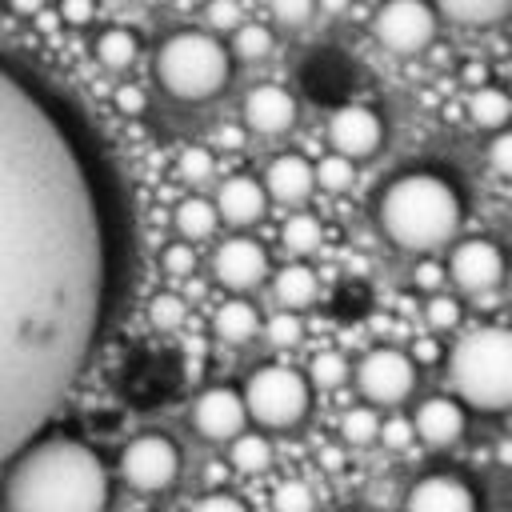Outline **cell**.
I'll use <instances>...</instances> for the list:
<instances>
[{
    "label": "cell",
    "mask_w": 512,
    "mask_h": 512,
    "mask_svg": "<svg viewBox=\"0 0 512 512\" xmlns=\"http://www.w3.org/2000/svg\"><path fill=\"white\" fill-rule=\"evenodd\" d=\"M112 288V216L60 100L0 56V468L80 384Z\"/></svg>",
    "instance_id": "cell-1"
},
{
    "label": "cell",
    "mask_w": 512,
    "mask_h": 512,
    "mask_svg": "<svg viewBox=\"0 0 512 512\" xmlns=\"http://www.w3.org/2000/svg\"><path fill=\"white\" fill-rule=\"evenodd\" d=\"M112 496L108 468L76 436H36L8 460L4 508L8 512H104Z\"/></svg>",
    "instance_id": "cell-2"
},
{
    "label": "cell",
    "mask_w": 512,
    "mask_h": 512,
    "mask_svg": "<svg viewBox=\"0 0 512 512\" xmlns=\"http://www.w3.org/2000/svg\"><path fill=\"white\" fill-rule=\"evenodd\" d=\"M464 220L460 192L436 172L396 176L376 200L380 232L404 252H436L444 248Z\"/></svg>",
    "instance_id": "cell-3"
},
{
    "label": "cell",
    "mask_w": 512,
    "mask_h": 512,
    "mask_svg": "<svg viewBox=\"0 0 512 512\" xmlns=\"http://www.w3.org/2000/svg\"><path fill=\"white\" fill-rule=\"evenodd\" d=\"M448 380L456 404L480 412H504L512 404V336L504 324H480L448 352Z\"/></svg>",
    "instance_id": "cell-4"
},
{
    "label": "cell",
    "mask_w": 512,
    "mask_h": 512,
    "mask_svg": "<svg viewBox=\"0 0 512 512\" xmlns=\"http://www.w3.org/2000/svg\"><path fill=\"white\" fill-rule=\"evenodd\" d=\"M232 80L228 44L204 28H180L156 48V84L176 100H212Z\"/></svg>",
    "instance_id": "cell-5"
},
{
    "label": "cell",
    "mask_w": 512,
    "mask_h": 512,
    "mask_svg": "<svg viewBox=\"0 0 512 512\" xmlns=\"http://www.w3.org/2000/svg\"><path fill=\"white\" fill-rule=\"evenodd\" d=\"M244 412L260 428H292L308 416L312 388L308 380L288 364H264L244 380Z\"/></svg>",
    "instance_id": "cell-6"
},
{
    "label": "cell",
    "mask_w": 512,
    "mask_h": 512,
    "mask_svg": "<svg viewBox=\"0 0 512 512\" xmlns=\"http://www.w3.org/2000/svg\"><path fill=\"white\" fill-rule=\"evenodd\" d=\"M356 388L368 404L380 408H396L412 396L416 388V364L400 352V348H372L360 364H356Z\"/></svg>",
    "instance_id": "cell-7"
},
{
    "label": "cell",
    "mask_w": 512,
    "mask_h": 512,
    "mask_svg": "<svg viewBox=\"0 0 512 512\" xmlns=\"http://www.w3.org/2000/svg\"><path fill=\"white\" fill-rule=\"evenodd\" d=\"M120 472L136 492H164L180 476V448L160 432H144L120 452Z\"/></svg>",
    "instance_id": "cell-8"
},
{
    "label": "cell",
    "mask_w": 512,
    "mask_h": 512,
    "mask_svg": "<svg viewBox=\"0 0 512 512\" xmlns=\"http://www.w3.org/2000/svg\"><path fill=\"white\" fill-rule=\"evenodd\" d=\"M372 36L396 52V56H412L424 52L436 40V8L416 4V0H400V4H384L372 16Z\"/></svg>",
    "instance_id": "cell-9"
},
{
    "label": "cell",
    "mask_w": 512,
    "mask_h": 512,
    "mask_svg": "<svg viewBox=\"0 0 512 512\" xmlns=\"http://www.w3.org/2000/svg\"><path fill=\"white\" fill-rule=\"evenodd\" d=\"M328 144L344 160H368L384 144V120L368 104H340L328 116Z\"/></svg>",
    "instance_id": "cell-10"
},
{
    "label": "cell",
    "mask_w": 512,
    "mask_h": 512,
    "mask_svg": "<svg viewBox=\"0 0 512 512\" xmlns=\"http://www.w3.org/2000/svg\"><path fill=\"white\" fill-rule=\"evenodd\" d=\"M188 416H192V428H196L204 440H220V444H224V440H236V436L244 432V424H248L244 400H240V392L228 388V384L204 388V392L192 400Z\"/></svg>",
    "instance_id": "cell-11"
},
{
    "label": "cell",
    "mask_w": 512,
    "mask_h": 512,
    "mask_svg": "<svg viewBox=\"0 0 512 512\" xmlns=\"http://www.w3.org/2000/svg\"><path fill=\"white\" fill-rule=\"evenodd\" d=\"M444 272L452 276L456 288L480 296V292H492V288L504 280V256H500V248H496L492 240L472 236V240H460V244L452 248Z\"/></svg>",
    "instance_id": "cell-12"
},
{
    "label": "cell",
    "mask_w": 512,
    "mask_h": 512,
    "mask_svg": "<svg viewBox=\"0 0 512 512\" xmlns=\"http://www.w3.org/2000/svg\"><path fill=\"white\" fill-rule=\"evenodd\" d=\"M212 276L224 288H236V292L256 288L268 276V252H264V244H256L248 236H232V240L216 244V252H212Z\"/></svg>",
    "instance_id": "cell-13"
},
{
    "label": "cell",
    "mask_w": 512,
    "mask_h": 512,
    "mask_svg": "<svg viewBox=\"0 0 512 512\" xmlns=\"http://www.w3.org/2000/svg\"><path fill=\"white\" fill-rule=\"evenodd\" d=\"M404 512H480V496L456 472H432L408 488Z\"/></svg>",
    "instance_id": "cell-14"
},
{
    "label": "cell",
    "mask_w": 512,
    "mask_h": 512,
    "mask_svg": "<svg viewBox=\"0 0 512 512\" xmlns=\"http://www.w3.org/2000/svg\"><path fill=\"white\" fill-rule=\"evenodd\" d=\"M296 124V96L280 84H256L244 96V128L260 136H280Z\"/></svg>",
    "instance_id": "cell-15"
},
{
    "label": "cell",
    "mask_w": 512,
    "mask_h": 512,
    "mask_svg": "<svg viewBox=\"0 0 512 512\" xmlns=\"http://www.w3.org/2000/svg\"><path fill=\"white\" fill-rule=\"evenodd\" d=\"M408 424H412V436H420L424 444L448 448V444H456L464 436L468 416H464V408L452 396H428L416 408V416H408Z\"/></svg>",
    "instance_id": "cell-16"
},
{
    "label": "cell",
    "mask_w": 512,
    "mask_h": 512,
    "mask_svg": "<svg viewBox=\"0 0 512 512\" xmlns=\"http://www.w3.org/2000/svg\"><path fill=\"white\" fill-rule=\"evenodd\" d=\"M212 208H216V220L236 224V228H248V224H256L268 212V196H264V188H260L256 176H228L220 184Z\"/></svg>",
    "instance_id": "cell-17"
},
{
    "label": "cell",
    "mask_w": 512,
    "mask_h": 512,
    "mask_svg": "<svg viewBox=\"0 0 512 512\" xmlns=\"http://www.w3.org/2000/svg\"><path fill=\"white\" fill-rule=\"evenodd\" d=\"M260 188H264L268 200L304 204V200L312 196V188H316V184H312V164H308L300 152H280V156L268 164Z\"/></svg>",
    "instance_id": "cell-18"
},
{
    "label": "cell",
    "mask_w": 512,
    "mask_h": 512,
    "mask_svg": "<svg viewBox=\"0 0 512 512\" xmlns=\"http://www.w3.org/2000/svg\"><path fill=\"white\" fill-rule=\"evenodd\" d=\"M272 296H276V304H280V312H304V308H312L316 304V296H320V276L308 268V264H284L276 276H272Z\"/></svg>",
    "instance_id": "cell-19"
},
{
    "label": "cell",
    "mask_w": 512,
    "mask_h": 512,
    "mask_svg": "<svg viewBox=\"0 0 512 512\" xmlns=\"http://www.w3.org/2000/svg\"><path fill=\"white\" fill-rule=\"evenodd\" d=\"M260 328V312L256 304H248L244 296H232L224 300L216 312H212V332L224 340V344H248Z\"/></svg>",
    "instance_id": "cell-20"
},
{
    "label": "cell",
    "mask_w": 512,
    "mask_h": 512,
    "mask_svg": "<svg viewBox=\"0 0 512 512\" xmlns=\"http://www.w3.org/2000/svg\"><path fill=\"white\" fill-rule=\"evenodd\" d=\"M508 116H512V100H508V92H504L500 84H480V88H472V96H468V120H472L476 128L504 132Z\"/></svg>",
    "instance_id": "cell-21"
},
{
    "label": "cell",
    "mask_w": 512,
    "mask_h": 512,
    "mask_svg": "<svg viewBox=\"0 0 512 512\" xmlns=\"http://www.w3.org/2000/svg\"><path fill=\"white\" fill-rule=\"evenodd\" d=\"M172 224H176L180 244H196V240H208L220 220H216L212 200H204V196H184V200L176 204V212H172Z\"/></svg>",
    "instance_id": "cell-22"
},
{
    "label": "cell",
    "mask_w": 512,
    "mask_h": 512,
    "mask_svg": "<svg viewBox=\"0 0 512 512\" xmlns=\"http://www.w3.org/2000/svg\"><path fill=\"white\" fill-rule=\"evenodd\" d=\"M512 12L508 0H444L436 8V20H452L460 28H484V24H500Z\"/></svg>",
    "instance_id": "cell-23"
},
{
    "label": "cell",
    "mask_w": 512,
    "mask_h": 512,
    "mask_svg": "<svg viewBox=\"0 0 512 512\" xmlns=\"http://www.w3.org/2000/svg\"><path fill=\"white\" fill-rule=\"evenodd\" d=\"M136 52H140V44H136V32L132 28L112 24V28H104L96 36V60L104 68H128L136 60Z\"/></svg>",
    "instance_id": "cell-24"
},
{
    "label": "cell",
    "mask_w": 512,
    "mask_h": 512,
    "mask_svg": "<svg viewBox=\"0 0 512 512\" xmlns=\"http://www.w3.org/2000/svg\"><path fill=\"white\" fill-rule=\"evenodd\" d=\"M280 240H284V248H288L292 256H312V252L324 244V224H320L316 216H308V212H296V216L284 220Z\"/></svg>",
    "instance_id": "cell-25"
},
{
    "label": "cell",
    "mask_w": 512,
    "mask_h": 512,
    "mask_svg": "<svg viewBox=\"0 0 512 512\" xmlns=\"http://www.w3.org/2000/svg\"><path fill=\"white\" fill-rule=\"evenodd\" d=\"M228 444H232L228 456H232V464H236L240 472H264V468L272 464V444H268L264 432H240V436L228 440Z\"/></svg>",
    "instance_id": "cell-26"
},
{
    "label": "cell",
    "mask_w": 512,
    "mask_h": 512,
    "mask_svg": "<svg viewBox=\"0 0 512 512\" xmlns=\"http://www.w3.org/2000/svg\"><path fill=\"white\" fill-rule=\"evenodd\" d=\"M272 52V28L260 24V20H244L236 32H232V48L228 56H240V60H264Z\"/></svg>",
    "instance_id": "cell-27"
},
{
    "label": "cell",
    "mask_w": 512,
    "mask_h": 512,
    "mask_svg": "<svg viewBox=\"0 0 512 512\" xmlns=\"http://www.w3.org/2000/svg\"><path fill=\"white\" fill-rule=\"evenodd\" d=\"M312 184H320L324 192H348L356 184V164L328 152V156H320V164H312Z\"/></svg>",
    "instance_id": "cell-28"
},
{
    "label": "cell",
    "mask_w": 512,
    "mask_h": 512,
    "mask_svg": "<svg viewBox=\"0 0 512 512\" xmlns=\"http://www.w3.org/2000/svg\"><path fill=\"white\" fill-rule=\"evenodd\" d=\"M348 360L340 356V352H316L312 356V364H308V388L316 384V388H340V384H348Z\"/></svg>",
    "instance_id": "cell-29"
},
{
    "label": "cell",
    "mask_w": 512,
    "mask_h": 512,
    "mask_svg": "<svg viewBox=\"0 0 512 512\" xmlns=\"http://www.w3.org/2000/svg\"><path fill=\"white\" fill-rule=\"evenodd\" d=\"M340 436H344L352 448H364V444H372V440L380 436V416H376L368 404L348 408L344 420H340Z\"/></svg>",
    "instance_id": "cell-30"
},
{
    "label": "cell",
    "mask_w": 512,
    "mask_h": 512,
    "mask_svg": "<svg viewBox=\"0 0 512 512\" xmlns=\"http://www.w3.org/2000/svg\"><path fill=\"white\" fill-rule=\"evenodd\" d=\"M264 324V336L276 344V348H296L300 340H304V320L296 316V312H276V316H268V320H260Z\"/></svg>",
    "instance_id": "cell-31"
},
{
    "label": "cell",
    "mask_w": 512,
    "mask_h": 512,
    "mask_svg": "<svg viewBox=\"0 0 512 512\" xmlns=\"http://www.w3.org/2000/svg\"><path fill=\"white\" fill-rule=\"evenodd\" d=\"M212 168H216V160H212L208 148H184V152L176 156V176H180L184 184H204V180L212 176Z\"/></svg>",
    "instance_id": "cell-32"
},
{
    "label": "cell",
    "mask_w": 512,
    "mask_h": 512,
    "mask_svg": "<svg viewBox=\"0 0 512 512\" xmlns=\"http://www.w3.org/2000/svg\"><path fill=\"white\" fill-rule=\"evenodd\" d=\"M312 504H316V496H312V488L304 480H284L272 492V508L276 512H312Z\"/></svg>",
    "instance_id": "cell-33"
},
{
    "label": "cell",
    "mask_w": 512,
    "mask_h": 512,
    "mask_svg": "<svg viewBox=\"0 0 512 512\" xmlns=\"http://www.w3.org/2000/svg\"><path fill=\"white\" fill-rule=\"evenodd\" d=\"M184 316H188V308H184V300H180L176 292H156V296L148 300V320H152L156 328H176Z\"/></svg>",
    "instance_id": "cell-34"
},
{
    "label": "cell",
    "mask_w": 512,
    "mask_h": 512,
    "mask_svg": "<svg viewBox=\"0 0 512 512\" xmlns=\"http://www.w3.org/2000/svg\"><path fill=\"white\" fill-rule=\"evenodd\" d=\"M424 316H428V324H432L436 332L456 328V324H460V300H452L448 292H432L428 304H424Z\"/></svg>",
    "instance_id": "cell-35"
},
{
    "label": "cell",
    "mask_w": 512,
    "mask_h": 512,
    "mask_svg": "<svg viewBox=\"0 0 512 512\" xmlns=\"http://www.w3.org/2000/svg\"><path fill=\"white\" fill-rule=\"evenodd\" d=\"M204 20H208V28L204 32H236L240 24H244V8L240 4H232V0H216V4H208L204 8Z\"/></svg>",
    "instance_id": "cell-36"
},
{
    "label": "cell",
    "mask_w": 512,
    "mask_h": 512,
    "mask_svg": "<svg viewBox=\"0 0 512 512\" xmlns=\"http://www.w3.org/2000/svg\"><path fill=\"white\" fill-rule=\"evenodd\" d=\"M160 268L168 272V276H192L196 272V252H192V244H168L164 252H160Z\"/></svg>",
    "instance_id": "cell-37"
},
{
    "label": "cell",
    "mask_w": 512,
    "mask_h": 512,
    "mask_svg": "<svg viewBox=\"0 0 512 512\" xmlns=\"http://www.w3.org/2000/svg\"><path fill=\"white\" fill-rule=\"evenodd\" d=\"M376 440H384V448H408L416 436H412L408 416H388V420H380V436Z\"/></svg>",
    "instance_id": "cell-38"
},
{
    "label": "cell",
    "mask_w": 512,
    "mask_h": 512,
    "mask_svg": "<svg viewBox=\"0 0 512 512\" xmlns=\"http://www.w3.org/2000/svg\"><path fill=\"white\" fill-rule=\"evenodd\" d=\"M488 164H492L496 176H508L512 172V136L508 132H496L488 140Z\"/></svg>",
    "instance_id": "cell-39"
},
{
    "label": "cell",
    "mask_w": 512,
    "mask_h": 512,
    "mask_svg": "<svg viewBox=\"0 0 512 512\" xmlns=\"http://www.w3.org/2000/svg\"><path fill=\"white\" fill-rule=\"evenodd\" d=\"M112 104H116V112H124V116H140V112L148 108V96H144V88H136V84H120V88L112 92Z\"/></svg>",
    "instance_id": "cell-40"
},
{
    "label": "cell",
    "mask_w": 512,
    "mask_h": 512,
    "mask_svg": "<svg viewBox=\"0 0 512 512\" xmlns=\"http://www.w3.org/2000/svg\"><path fill=\"white\" fill-rule=\"evenodd\" d=\"M312 12H316V4H308V0H276L272 4V16L284 24H304Z\"/></svg>",
    "instance_id": "cell-41"
},
{
    "label": "cell",
    "mask_w": 512,
    "mask_h": 512,
    "mask_svg": "<svg viewBox=\"0 0 512 512\" xmlns=\"http://www.w3.org/2000/svg\"><path fill=\"white\" fill-rule=\"evenodd\" d=\"M192 512H248V508L236 496H228V492H208V496H200L192 504Z\"/></svg>",
    "instance_id": "cell-42"
},
{
    "label": "cell",
    "mask_w": 512,
    "mask_h": 512,
    "mask_svg": "<svg viewBox=\"0 0 512 512\" xmlns=\"http://www.w3.org/2000/svg\"><path fill=\"white\" fill-rule=\"evenodd\" d=\"M404 356H408L416 368H420V364H436V360H440V344H436V336H416Z\"/></svg>",
    "instance_id": "cell-43"
},
{
    "label": "cell",
    "mask_w": 512,
    "mask_h": 512,
    "mask_svg": "<svg viewBox=\"0 0 512 512\" xmlns=\"http://www.w3.org/2000/svg\"><path fill=\"white\" fill-rule=\"evenodd\" d=\"M60 16L68 24H88V20H96V4H60Z\"/></svg>",
    "instance_id": "cell-44"
},
{
    "label": "cell",
    "mask_w": 512,
    "mask_h": 512,
    "mask_svg": "<svg viewBox=\"0 0 512 512\" xmlns=\"http://www.w3.org/2000/svg\"><path fill=\"white\" fill-rule=\"evenodd\" d=\"M216 144H220V148H240V144H244V128H240V124H224V128L216 132Z\"/></svg>",
    "instance_id": "cell-45"
},
{
    "label": "cell",
    "mask_w": 512,
    "mask_h": 512,
    "mask_svg": "<svg viewBox=\"0 0 512 512\" xmlns=\"http://www.w3.org/2000/svg\"><path fill=\"white\" fill-rule=\"evenodd\" d=\"M440 280V268L436 264H420L416 268V284H436Z\"/></svg>",
    "instance_id": "cell-46"
},
{
    "label": "cell",
    "mask_w": 512,
    "mask_h": 512,
    "mask_svg": "<svg viewBox=\"0 0 512 512\" xmlns=\"http://www.w3.org/2000/svg\"><path fill=\"white\" fill-rule=\"evenodd\" d=\"M464 76L472 80V88H480V84H488V72H484V64H468V68H464Z\"/></svg>",
    "instance_id": "cell-47"
}]
</instances>
